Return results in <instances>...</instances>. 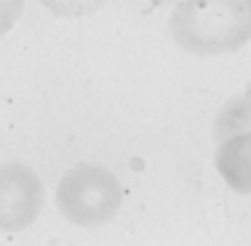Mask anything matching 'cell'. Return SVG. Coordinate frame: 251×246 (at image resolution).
<instances>
[{
  "mask_svg": "<svg viewBox=\"0 0 251 246\" xmlns=\"http://www.w3.org/2000/svg\"><path fill=\"white\" fill-rule=\"evenodd\" d=\"M168 30L193 56L235 54L251 40V0H181Z\"/></svg>",
  "mask_w": 251,
  "mask_h": 246,
  "instance_id": "1",
  "label": "cell"
},
{
  "mask_svg": "<svg viewBox=\"0 0 251 246\" xmlns=\"http://www.w3.org/2000/svg\"><path fill=\"white\" fill-rule=\"evenodd\" d=\"M121 204V181L102 165H75L56 186V207L61 216L79 228H100L109 223L119 214Z\"/></svg>",
  "mask_w": 251,
  "mask_h": 246,
  "instance_id": "2",
  "label": "cell"
},
{
  "mask_svg": "<svg viewBox=\"0 0 251 246\" xmlns=\"http://www.w3.org/2000/svg\"><path fill=\"white\" fill-rule=\"evenodd\" d=\"M45 204L42 181L28 165L5 163L0 172V225L2 232H21L35 223Z\"/></svg>",
  "mask_w": 251,
  "mask_h": 246,
  "instance_id": "3",
  "label": "cell"
},
{
  "mask_svg": "<svg viewBox=\"0 0 251 246\" xmlns=\"http://www.w3.org/2000/svg\"><path fill=\"white\" fill-rule=\"evenodd\" d=\"M214 165L230 191L251 195V133L221 142L216 149Z\"/></svg>",
  "mask_w": 251,
  "mask_h": 246,
  "instance_id": "4",
  "label": "cell"
},
{
  "mask_svg": "<svg viewBox=\"0 0 251 246\" xmlns=\"http://www.w3.org/2000/svg\"><path fill=\"white\" fill-rule=\"evenodd\" d=\"M242 133H251V93H240L224 102L214 119V139L219 144Z\"/></svg>",
  "mask_w": 251,
  "mask_h": 246,
  "instance_id": "5",
  "label": "cell"
},
{
  "mask_svg": "<svg viewBox=\"0 0 251 246\" xmlns=\"http://www.w3.org/2000/svg\"><path fill=\"white\" fill-rule=\"evenodd\" d=\"M40 5L58 14V17L75 19L98 12L102 5H107V0H40Z\"/></svg>",
  "mask_w": 251,
  "mask_h": 246,
  "instance_id": "6",
  "label": "cell"
},
{
  "mask_svg": "<svg viewBox=\"0 0 251 246\" xmlns=\"http://www.w3.org/2000/svg\"><path fill=\"white\" fill-rule=\"evenodd\" d=\"M21 12H24V0H2L0 2V19H2V35L12 30V26L17 23V19L21 17Z\"/></svg>",
  "mask_w": 251,
  "mask_h": 246,
  "instance_id": "7",
  "label": "cell"
}]
</instances>
